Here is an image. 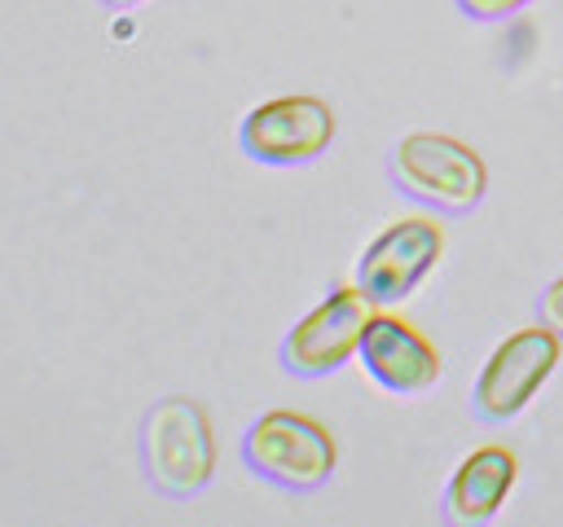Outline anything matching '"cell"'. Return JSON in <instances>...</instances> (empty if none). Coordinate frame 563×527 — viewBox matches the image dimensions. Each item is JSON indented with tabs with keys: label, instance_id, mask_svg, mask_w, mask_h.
Masks as SVG:
<instances>
[{
	"label": "cell",
	"instance_id": "obj_9",
	"mask_svg": "<svg viewBox=\"0 0 563 527\" xmlns=\"http://www.w3.org/2000/svg\"><path fill=\"white\" fill-rule=\"evenodd\" d=\"M519 479V461L506 444H484L466 452L440 496V518L449 527H484L501 514L510 487Z\"/></svg>",
	"mask_w": 563,
	"mask_h": 527
},
{
	"label": "cell",
	"instance_id": "obj_3",
	"mask_svg": "<svg viewBox=\"0 0 563 527\" xmlns=\"http://www.w3.org/2000/svg\"><path fill=\"white\" fill-rule=\"evenodd\" d=\"M242 466L282 492H317L334 479L339 444L317 417L268 408L242 430Z\"/></svg>",
	"mask_w": 563,
	"mask_h": 527
},
{
	"label": "cell",
	"instance_id": "obj_2",
	"mask_svg": "<svg viewBox=\"0 0 563 527\" xmlns=\"http://www.w3.org/2000/svg\"><path fill=\"white\" fill-rule=\"evenodd\" d=\"M141 474L163 501L198 496L216 474V430L202 404L167 395L141 417Z\"/></svg>",
	"mask_w": 563,
	"mask_h": 527
},
{
	"label": "cell",
	"instance_id": "obj_6",
	"mask_svg": "<svg viewBox=\"0 0 563 527\" xmlns=\"http://www.w3.org/2000/svg\"><path fill=\"white\" fill-rule=\"evenodd\" d=\"M369 312H374V303L365 299V290L356 281L352 285H334L282 338V351H277L282 369L290 378H330V373H339L356 356Z\"/></svg>",
	"mask_w": 563,
	"mask_h": 527
},
{
	"label": "cell",
	"instance_id": "obj_8",
	"mask_svg": "<svg viewBox=\"0 0 563 527\" xmlns=\"http://www.w3.org/2000/svg\"><path fill=\"white\" fill-rule=\"evenodd\" d=\"M356 360H361L365 378L387 395H427L444 373L440 347L413 321L396 316L391 307L369 312Z\"/></svg>",
	"mask_w": 563,
	"mask_h": 527
},
{
	"label": "cell",
	"instance_id": "obj_7",
	"mask_svg": "<svg viewBox=\"0 0 563 527\" xmlns=\"http://www.w3.org/2000/svg\"><path fill=\"white\" fill-rule=\"evenodd\" d=\"M444 255V228L431 215H405L391 220L356 259V285L374 307H396L409 299L440 264Z\"/></svg>",
	"mask_w": 563,
	"mask_h": 527
},
{
	"label": "cell",
	"instance_id": "obj_10",
	"mask_svg": "<svg viewBox=\"0 0 563 527\" xmlns=\"http://www.w3.org/2000/svg\"><path fill=\"white\" fill-rule=\"evenodd\" d=\"M523 4H532V0H457V9H462L471 22H501V18L519 13Z\"/></svg>",
	"mask_w": 563,
	"mask_h": 527
},
{
	"label": "cell",
	"instance_id": "obj_11",
	"mask_svg": "<svg viewBox=\"0 0 563 527\" xmlns=\"http://www.w3.org/2000/svg\"><path fill=\"white\" fill-rule=\"evenodd\" d=\"M537 316H541V325H550V329L563 338V277H554V281L541 290V299H537Z\"/></svg>",
	"mask_w": 563,
	"mask_h": 527
},
{
	"label": "cell",
	"instance_id": "obj_5",
	"mask_svg": "<svg viewBox=\"0 0 563 527\" xmlns=\"http://www.w3.org/2000/svg\"><path fill=\"white\" fill-rule=\"evenodd\" d=\"M334 127V110L321 97L286 92L242 114L238 149L260 167H308L330 149Z\"/></svg>",
	"mask_w": 563,
	"mask_h": 527
},
{
	"label": "cell",
	"instance_id": "obj_1",
	"mask_svg": "<svg viewBox=\"0 0 563 527\" xmlns=\"http://www.w3.org/2000/svg\"><path fill=\"white\" fill-rule=\"evenodd\" d=\"M387 176L409 202L435 215H471L488 193V167L479 149L449 132L400 136L387 154Z\"/></svg>",
	"mask_w": 563,
	"mask_h": 527
},
{
	"label": "cell",
	"instance_id": "obj_4",
	"mask_svg": "<svg viewBox=\"0 0 563 527\" xmlns=\"http://www.w3.org/2000/svg\"><path fill=\"white\" fill-rule=\"evenodd\" d=\"M559 356H563V338L550 325H523L506 334L475 373V386H471L475 417L493 426L519 417L559 369Z\"/></svg>",
	"mask_w": 563,
	"mask_h": 527
},
{
	"label": "cell",
	"instance_id": "obj_12",
	"mask_svg": "<svg viewBox=\"0 0 563 527\" xmlns=\"http://www.w3.org/2000/svg\"><path fill=\"white\" fill-rule=\"evenodd\" d=\"M106 9H132V4H141V0H101Z\"/></svg>",
	"mask_w": 563,
	"mask_h": 527
}]
</instances>
